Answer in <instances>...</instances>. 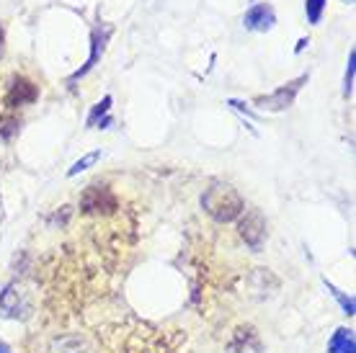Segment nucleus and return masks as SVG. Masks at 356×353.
I'll return each mask as SVG.
<instances>
[{
  "mask_svg": "<svg viewBox=\"0 0 356 353\" xmlns=\"http://www.w3.org/2000/svg\"><path fill=\"white\" fill-rule=\"evenodd\" d=\"M202 209H204L214 222L227 224V222H235L245 212V202H243V196L238 194V188L232 183L212 181V183L204 188V194H202Z\"/></svg>",
  "mask_w": 356,
  "mask_h": 353,
  "instance_id": "obj_1",
  "label": "nucleus"
},
{
  "mask_svg": "<svg viewBox=\"0 0 356 353\" xmlns=\"http://www.w3.org/2000/svg\"><path fill=\"white\" fill-rule=\"evenodd\" d=\"M307 78H310V75H300V78H294V80H289V83H284L282 88H276L274 93H268V96L253 98V106L259 108V111H271V114L286 111V108L294 104L297 93L302 90V85L307 83Z\"/></svg>",
  "mask_w": 356,
  "mask_h": 353,
  "instance_id": "obj_2",
  "label": "nucleus"
},
{
  "mask_svg": "<svg viewBox=\"0 0 356 353\" xmlns=\"http://www.w3.org/2000/svg\"><path fill=\"white\" fill-rule=\"evenodd\" d=\"M0 315L8 320L31 318V299H29V292L18 281L8 284V286L0 292Z\"/></svg>",
  "mask_w": 356,
  "mask_h": 353,
  "instance_id": "obj_3",
  "label": "nucleus"
},
{
  "mask_svg": "<svg viewBox=\"0 0 356 353\" xmlns=\"http://www.w3.org/2000/svg\"><path fill=\"white\" fill-rule=\"evenodd\" d=\"M116 209V196L111 194L108 186H88L81 196V212L83 214H111Z\"/></svg>",
  "mask_w": 356,
  "mask_h": 353,
  "instance_id": "obj_4",
  "label": "nucleus"
},
{
  "mask_svg": "<svg viewBox=\"0 0 356 353\" xmlns=\"http://www.w3.org/2000/svg\"><path fill=\"white\" fill-rule=\"evenodd\" d=\"M238 232L241 238L245 240V245H250V250H261L264 245V238H266V222L261 217V212L256 209H248L238 217Z\"/></svg>",
  "mask_w": 356,
  "mask_h": 353,
  "instance_id": "obj_5",
  "label": "nucleus"
},
{
  "mask_svg": "<svg viewBox=\"0 0 356 353\" xmlns=\"http://www.w3.org/2000/svg\"><path fill=\"white\" fill-rule=\"evenodd\" d=\"M276 24V13L268 3H256L253 8H248V13L243 16V26L248 31H256V34H266L271 31Z\"/></svg>",
  "mask_w": 356,
  "mask_h": 353,
  "instance_id": "obj_6",
  "label": "nucleus"
},
{
  "mask_svg": "<svg viewBox=\"0 0 356 353\" xmlns=\"http://www.w3.org/2000/svg\"><path fill=\"white\" fill-rule=\"evenodd\" d=\"M39 96V88L29 78H13L8 90V106H24V104H34Z\"/></svg>",
  "mask_w": 356,
  "mask_h": 353,
  "instance_id": "obj_7",
  "label": "nucleus"
},
{
  "mask_svg": "<svg viewBox=\"0 0 356 353\" xmlns=\"http://www.w3.org/2000/svg\"><path fill=\"white\" fill-rule=\"evenodd\" d=\"M108 34H111V28H108V26H104V34H101V28H96V31H93L88 62H86V65H83L78 72H72L70 78H67V83H75V80H81L83 75H88V70H93V67H96V62H98V57H101V52H104V42L108 39Z\"/></svg>",
  "mask_w": 356,
  "mask_h": 353,
  "instance_id": "obj_8",
  "label": "nucleus"
},
{
  "mask_svg": "<svg viewBox=\"0 0 356 353\" xmlns=\"http://www.w3.org/2000/svg\"><path fill=\"white\" fill-rule=\"evenodd\" d=\"M328 353H356V336L351 327H336L328 338Z\"/></svg>",
  "mask_w": 356,
  "mask_h": 353,
  "instance_id": "obj_9",
  "label": "nucleus"
},
{
  "mask_svg": "<svg viewBox=\"0 0 356 353\" xmlns=\"http://www.w3.org/2000/svg\"><path fill=\"white\" fill-rule=\"evenodd\" d=\"M111 104H114V98H111V96L101 98L96 106L90 108L88 119H86V126H88V129H93V126H98V124L104 122V119L108 116V111H111Z\"/></svg>",
  "mask_w": 356,
  "mask_h": 353,
  "instance_id": "obj_10",
  "label": "nucleus"
},
{
  "mask_svg": "<svg viewBox=\"0 0 356 353\" xmlns=\"http://www.w3.org/2000/svg\"><path fill=\"white\" fill-rule=\"evenodd\" d=\"M323 284H325V289H328L333 297H336V302L341 304V309H343V315H348V318H354L356 315V302H354V297H348V294H343L336 286V284H330L328 279H323Z\"/></svg>",
  "mask_w": 356,
  "mask_h": 353,
  "instance_id": "obj_11",
  "label": "nucleus"
},
{
  "mask_svg": "<svg viewBox=\"0 0 356 353\" xmlns=\"http://www.w3.org/2000/svg\"><path fill=\"white\" fill-rule=\"evenodd\" d=\"M98 160H101V150H93V152H88V155H83L81 160H75V163L70 165V170H67V178L81 176L83 170H88L90 165H96Z\"/></svg>",
  "mask_w": 356,
  "mask_h": 353,
  "instance_id": "obj_12",
  "label": "nucleus"
},
{
  "mask_svg": "<svg viewBox=\"0 0 356 353\" xmlns=\"http://www.w3.org/2000/svg\"><path fill=\"white\" fill-rule=\"evenodd\" d=\"M323 10H325V0H305V13L310 24H321Z\"/></svg>",
  "mask_w": 356,
  "mask_h": 353,
  "instance_id": "obj_13",
  "label": "nucleus"
},
{
  "mask_svg": "<svg viewBox=\"0 0 356 353\" xmlns=\"http://www.w3.org/2000/svg\"><path fill=\"white\" fill-rule=\"evenodd\" d=\"M54 348L60 353H81V338L78 336H70V338H60V340H54Z\"/></svg>",
  "mask_w": 356,
  "mask_h": 353,
  "instance_id": "obj_14",
  "label": "nucleus"
},
{
  "mask_svg": "<svg viewBox=\"0 0 356 353\" xmlns=\"http://www.w3.org/2000/svg\"><path fill=\"white\" fill-rule=\"evenodd\" d=\"M354 65H356V52L351 49V54H348L346 78H343V96H348V93H351V88H354Z\"/></svg>",
  "mask_w": 356,
  "mask_h": 353,
  "instance_id": "obj_15",
  "label": "nucleus"
},
{
  "mask_svg": "<svg viewBox=\"0 0 356 353\" xmlns=\"http://www.w3.org/2000/svg\"><path fill=\"white\" fill-rule=\"evenodd\" d=\"M0 353H13V348H10L6 340H0Z\"/></svg>",
  "mask_w": 356,
  "mask_h": 353,
  "instance_id": "obj_16",
  "label": "nucleus"
},
{
  "mask_svg": "<svg viewBox=\"0 0 356 353\" xmlns=\"http://www.w3.org/2000/svg\"><path fill=\"white\" fill-rule=\"evenodd\" d=\"M0 54H3V28H0Z\"/></svg>",
  "mask_w": 356,
  "mask_h": 353,
  "instance_id": "obj_17",
  "label": "nucleus"
}]
</instances>
